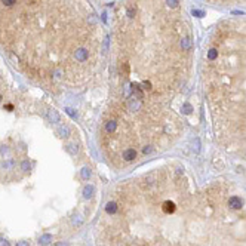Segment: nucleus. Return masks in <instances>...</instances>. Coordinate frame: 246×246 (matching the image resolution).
Wrapping results in <instances>:
<instances>
[{
	"mask_svg": "<svg viewBox=\"0 0 246 246\" xmlns=\"http://www.w3.org/2000/svg\"><path fill=\"white\" fill-rule=\"evenodd\" d=\"M110 96L98 132L116 171L182 134L175 102L193 68V33L181 0H120L111 18Z\"/></svg>",
	"mask_w": 246,
	"mask_h": 246,
	"instance_id": "f257e3e1",
	"label": "nucleus"
},
{
	"mask_svg": "<svg viewBox=\"0 0 246 246\" xmlns=\"http://www.w3.org/2000/svg\"><path fill=\"white\" fill-rule=\"evenodd\" d=\"M106 43L86 0H0V45L49 88H80L101 76Z\"/></svg>",
	"mask_w": 246,
	"mask_h": 246,
	"instance_id": "f03ea898",
	"label": "nucleus"
},
{
	"mask_svg": "<svg viewBox=\"0 0 246 246\" xmlns=\"http://www.w3.org/2000/svg\"><path fill=\"white\" fill-rule=\"evenodd\" d=\"M203 79L216 140L246 159V19L215 27L205 49Z\"/></svg>",
	"mask_w": 246,
	"mask_h": 246,
	"instance_id": "7ed1b4c3",
	"label": "nucleus"
},
{
	"mask_svg": "<svg viewBox=\"0 0 246 246\" xmlns=\"http://www.w3.org/2000/svg\"><path fill=\"white\" fill-rule=\"evenodd\" d=\"M227 205H229V208H231L233 211H239V209L243 208L245 202H243V199L239 197V196H231L229 199V202H227Z\"/></svg>",
	"mask_w": 246,
	"mask_h": 246,
	"instance_id": "20e7f679",
	"label": "nucleus"
},
{
	"mask_svg": "<svg viewBox=\"0 0 246 246\" xmlns=\"http://www.w3.org/2000/svg\"><path fill=\"white\" fill-rule=\"evenodd\" d=\"M51 240H52V236H49V234H45V236L40 239V243H42V245H48Z\"/></svg>",
	"mask_w": 246,
	"mask_h": 246,
	"instance_id": "39448f33",
	"label": "nucleus"
},
{
	"mask_svg": "<svg viewBox=\"0 0 246 246\" xmlns=\"http://www.w3.org/2000/svg\"><path fill=\"white\" fill-rule=\"evenodd\" d=\"M90 193H92V187H86L85 188V197H89Z\"/></svg>",
	"mask_w": 246,
	"mask_h": 246,
	"instance_id": "423d86ee",
	"label": "nucleus"
},
{
	"mask_svg": "<svg viewBox=\"0 0 246 246\" xmlns=\"http://www.w3.org/2000/svg\"><path fill=\"white\" fill-rule=\"evenodd\" d=\"M82 176H83V178H88L89 176V169H83V171H82Z\"/></svg>",
	"mask_w": 246,
	"mask_h": 246,
	"instance_id": "0eeeda50",
	"label": "nucleus"
},
{
	"mask_svg": "<svg viewBox=\"0 0 246 246\" xmlns=\"http://www.w3.org/2000/svg\"><path fill=\"white\" fill-rule=\"evenodd\" d=\"M0 246H9V243H8L6 240H3V239H0Z\"/></svg>",
	"mask_w": 246,
	"mask_h": 246,
	"instance_id": "6e6552de",
	"label": "nucleus"
},
{
	"mask_svg": "<svg viewBox=\"0 0 246 246\" xmlns=\"http://www.w3.org/2000/svg\"><path fill=\"white\" fill-rule=\"evenodd\" d=\"M27 168H30V165H28V163H27V162H24V163H22V169H24V171H25V169H27Z\"/></svg>",
	"mask_w": 246,
	"mask_h": 246,
	"instance_id": "1a4fd4ad",
	"label": "nucleus"
},
{
	"mask_svg": "<svg viewBox=\"0 0 246 246\" xmlns=\"http://www.w3.org/2000/svg\"><path fill=\"white\" fill-rule=\"evenodd\" d=\"M17 246H28V243H27V242H19Z\"/></svg>",
	"mask_w": 246,
	"mask_h": 246,
	"instance_id": "9d476101",
	"label": "nucleus"
}]
</instances>
